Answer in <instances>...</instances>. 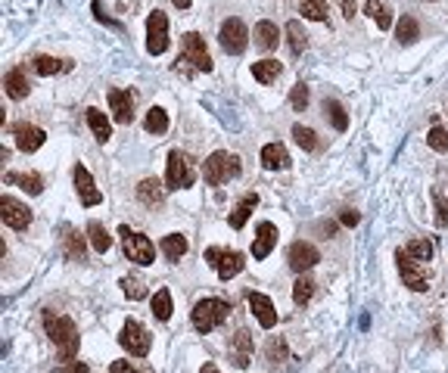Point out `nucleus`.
<instances>
[{"instance_id":"46","label":"nucleus","mask_w":448,"mask_h":373,"mask_svg":"<svg viewBox=\"0 0 448 373\" xmlns=\"http://www.w3.org/2000/svg\"><path fill=\"white\" fill-rule=\"evenodd\" d=\"M109 373H153V370H149V367H134L131 361H113Z\"/></svg>"},{"instance_id":"43","label":"nucleus","mask_w":448,"mask_h":373,"mask_svg":"<svg viewBox=\"0 0 448 373\" xmlns=\"http://www.w3.org/2000/svg\"><path fill=\"white\" fill-rule=\"evenodd\" d=\"M153 314H156V321H168L171 317V292L168 290H159L153 295Z\"/></svg>"},{"instance_id":"16","label":"nucleus","mask_w":448,"mask_h":373,"mask_svg":"<svg viewBox=\"0 0 448 373\" xmlns=\"http://www.w3.org/2000/svg\"><path fill=\"white\" fill-rule=\"evenodd\" d=\"M13 137H16V150L19 153H35V150H41L44 146V140L47 134L38 124H25V122H19V124H13Z\"/></svg>"},{"instance_id":"40","label":"nucleus","mask_w":448,"mask_h":373,"mask_svg":"<svg viewBox=\"0 0 448 373\" xmlns=\"http://www.w3.org/2000/svg\"><path fill=\"white\" fill-rule=\"evenodd\" d=\"M299 10H302V16L311 22H327V0H302Z\"/></svg>"},{"instance_id":"5","label":"nucleus","mask_w":448,"mask_h":373,"mask_svg":"<svg viewBox=\"0 0 448 373\" xmlns=\"http://www.w3.org/2000/svg\"><path fill=\"white\" fill-rule=\"evenodd\" d=\"M119 237H122V252H125V259H128V261L144 264V268L156 261V246H153V239H149V237L131 230L128 224H122V227H119Z\"/></svg>"},{"instance_id":"25","label":"nucleus","mask_w":448,"mask_h":373,"mask_svg":"<svg viewBox=\"0 0 448 373\" xmlns=\"http://www.w3.org/2000/svg\"><path fill=\"white\" fill-rule=\"evenodd\" d=\"M280 72H284V66H280L277 59H258V62H253V78H255L258 84L277 81Z\"/></svg>"},{"instance_id":"9","label":"nucleus","mask_w":448,"mask_h":373,"mask_svg":"<svg viewBox=\"0 0 448 373\" xmlns=\"http://www.w3.org/2000/svg\"><path fill=\"white\" fill-rule=\"evenodd\" d=\"M147 50L153 57L168 50V19H165L162 10H153L147 16Z\"/></svg>"},{"instance_id":"13","label":"nucleus","mask_w":448,"mask_h":373,"mask_svg":"<svg viewBox=\"0 0 448 373\" xmlns=\"http://www.w3.org/2000/svg\"><path fill=\"white\" fill-rule=\"evenodd\" d=\"M72 184H75L78 196H81V206H84V208L100 206V202H103V193L97 190V184H93V177H91V171L84 168V165H75V168H72Z\"/></svg>"},{"instance_id":"6","label":"nucleus","mask_w":448,"mask_h":373,"mask_svg":"<svg viewBox=\"0 0 448 373\" xmlns=\"http://www.w3.org/2000/svg\"><path fill=\"white\" fill-rule=\"evenodd\" d=\"M193 181H196L193 159L180 150H171L168 165H165V184H168L171 190H187V186H193Z\"/></svg>"},{"instance_id":"11","label":"nucleus","mask_w":448,"mask_h":373,"mask_svg":"<svg viewBox=\"0 0 448 373\" xmlns=\"http://www.w3.org/2000/svg\"><path fill=\"white\" fill-rule=\"evenodd\" d=\"M119 342H122L125 352L134 355V357H147L149 355V333L137 321H125L122 333H119Z\"/></svg>"},{"instance_id":"21","label":"nucleus","mask_w":448,"mask_h":373,"mask_svg":"<svg viewBox=\"0 0 448 373\" xmlns=\"http://www.w3.org/2000/svg\"><path fill=\"white\" fill-rule=\"evenodd\" d=\"M4 88H6V97L10 100H25L31 84L25 78V69H10V72L4 75Z\"/></svg>"},{"instance_id":"24","label":"nucleus","mask_w":448,"mask_h":373,"mask_svg":"<svg viewBox=\"0 0 448 373\" xmlns=\"http://www.w3.org/2000/svg\"><path fill=\"white\" fill-rule=\"evenodd\" d=\"M255 206H258V193H243V199L234 206V212H231V227L240 230L243 224L249 221V215H253Z\"/></svg>"},{"instance_id":"17","label":"nucleus","mask_w":448,"mask_h":373,"mask_svg":"<svg viewBox=\"0 0 448 373\" xmlns=\"http://www.w3.org/2000/svg\"><path fill=\"white\" fill-rule=\"evenodd\" d=\"M109 112L119 124L134 122V93L128 90H109Z\"/></svg>"},{"instance_id":"48","label":"nucleus","mask_w":448,"mask_h":373,"mask_svg":"<svg viewBox=\"0 0 448 373\" xmlns=\"http://www.w3.org/2000/svg\"><path fill=\"white\" fill-rule=\"evenodd\" d=\"M340 221L345 224V227H355V224L361 221V215H358V212H352V208H345V212L340 215Z\"/></svg>"},{"instance_id":"47","label":"nucleus","mask_w":448,"mask_h":373,"mask_svg":"<svg viewBox=\"0 0 448 373\" xmlns=\"http://www.w3.org/2000/svg\"><path fill=\"white\" fill-rule=\"evenodd\" d=\"M433 202H436V224H439V227H445V218H448V206H445V199L439 196V190H433Z\"/></svg>"},{"instance_id":"1","label":"nucleus","mask_w":448,"mask_h":373,"mask_svg":"<svg viewBox=\"0 0 448 373\" xmlns=\"http://www.w3.org/2000/svg\"><path fill=\"white\" fill-rule=\"evenodd\" d=\"M44 330H47V336H50L53 345H57L59 361L72 364V357L78 355V326H75L72 317L47 311V314H44Z\"/></svg>"},{"instance_id":"50","label":"nucleus","mask_w":448,"mask_h":373,"mask_svg":"<svg viewBox=\"0 0 448 373\" xmlns=\"http://www.w3.org/2000/svg\"><path fill=\"white\" fill-rule=\"evenodd\" d=\"M66 373H91V370H88V364L72 361V364H66Z\"/></svg>"},{"instance_id":"12","label":"nucleus","mask_w":448,"mask_h":373,"mask_svg":"<svg viewBox=\"0 0 448 373\" xmlns=\"http://www.w3.org/2000/svg\"><path fill=\"white\" fill-rule=\"evenodd\" d=\"M0 218H4V224L10 230H25L35 215H31V208L25 206V202H19L13 196H4L0 199Z\"/></svg>"},{"instance_id":"18","label":"nucleus","mask_w":448,"mask_h":373,"mask_svg":"<svg viewBox=\"0 0 448 373\" xmlns=\"http://www.w3.org/2000/svg\"><path fill=\"white\" fill-rule=\"evenodd\" d=\"M62 255H66L69 261H84V255H88V239L81 237L75 227H69V224H62Z\"/></svg>"},{"instance_id":"8","label":"nucleus","mask_w":448,"mask_h":373,"mask_svg":"<svg viewBox=\"0 0 448 373\" xmlns=\"http://www.w3.org/2000/svg\"><path fill=\"white\" fill-rule=\"evenodd\" d=\"M206 261L215 268V274L222 280H231L237 277L243 268H246V259H243V252L237 249H218V246H209L206 249Z\"/></svg>"},{"instance_id":"22","label":"nucleus","mask_w":448,"mask_h":373,"mask_svg":"<svg viewBox=\"0 0 448 373\" xmlns=\"http://www.w3.org/2000/svg\"><path fill=\"white\" fill-rule=\"evenodd\" d=\"M262 165L268 168V171H284L289 168V153H287V146L284 143H268L262 150Z\"/></svg>"},{"instance_id":"29","label":"nucleus","mask_w":448,"mask_h":373,"mask_svg":"<svg viewBox=\"0 0 448 373\" xmlns=\"http://www.w3.org/2000/svg\"><path fill=\"white\" fill-rule=\"evenodd\" d=\"M4 181L6 184H19L25 193H31V196H38V193L44 190V177L38 174V171H28V174H6Z\"/></svg>"},{"instance_id":"36","label":"nucleus","mask_w":448,"mask_h":373,"mask_svg":"<svg viewBox=\"0 0 448 373\" xmlns=\"http://www.w3.org/2000/svg\"><path fill=\"white\" fill-rule=\"evenodd\" d=\"M367 16H371V19H374L383 31L392 28V10H389L386 4H383V0H367Z\"/></svg>"},{"instance_id":"51","label":"nucleus","mask_w":448,"mask_h":373,"mask_svg":"<svg viewBox=\"0 0 448 373\" xmlns=\"http://www.w3.org/2000/svg\"><path fill=\"white\" fill-rule=\"evenodd\" d=\"M200 373H222V370H218L212 361H206V364H202V367H200Z\"/></svg>"},{"instance_id":"32","label":"nucleus","mask_w":448,"mask_h":373,"mask_svg":"<svg viewBox=\"0 0 448 373\" xmlns=\"http://www.w3.org/2000/svg\"><path fill=\"white\" fill-rule=\"evenodd\" d=\"M144 128L149 131V134H165V131H168V112H165L162 106H153L147 112V119H144Z\"/></svg>"},{"instance_id":"35","label":"nucleus","mask_w":448,"mask_h":373,"mask_svg":"<svg viewBox=\"0 0 448 373\" xmlns=\"http://www.w3.org/2000/svg\"><path fill=\"white\" fill-rule=\"evenodd\" d=\"M287 37H289V50L296 53H305L309 50V35L302 31V25H299V19H293V22H287Z\"/></svg>"},{"instance_id":"31","label":"nucleus","mask_w":448,"mask_h":373,"mask_svg":"<svg viewBox=\"0 0 448 373\" xmlns=\"http://www.w3.org/2000/svg\"><path fill=\"white\" fill-rule=\"evenodd\" d=\"M396 37H398V44L411 47V44L420 37V25H418V19H414V16H402V22L396 25Z\"/></svg>"},{"instance_id":"26","label":"nucleus","mask_w":448,"mask_h":373,"mask_svg":"<svg viewBox=\"0 0 448 373\" xmlns=\"http://www.w3.org/2000/svg\"><path fill=\"white\" fill-rule=\"evenodd\" d=\"M187 249H190V246H187V237H184V233H168V237L162 239V252H165V259L175 261V264L187 255Z\"/></svg>"},{"instance_id":"44","label":"nucleus","mask_w":448,"mask_h":373,"mask_svg":"<svg viewBox=\"0 0 448 373\" xmlns=\"http://www.w3.org/2000/svg\"><path fill=\"white\" fill-rule=\"evenodd\" d=\"M427 143H430V150H436V153H448V131L433 124L427 134Z\"/></svg>"},{"instance_id":"30","label":"nucleus","mask_w":448,"mask_h":373,"mask_svg":"<svg viewBox=\"0 0 448 373\" xmlns=\"http://www.w3.org/2000/svg\"><path fill=\"white\" fill-rule=\"evenodd\" d=\"M277 25L274 22H258L255 25V47L258 50H274L277 47Z\"/></svg>"},{"instance_id":"27","label":"nucleus","mask_w":448,"mask_h":373,"mask_svg":"<svg viewBox=\"0 0 448 373\" xmlns=\"http://www.w3.org/2000/svg\"><path fill=\"white\" fill-rule=\"evenodd\" d=\"M289 357V348H287V339L284 336H271L265 342V361L271 364V367H277V364H284Z\"/></svg>"},{"instance_id":"7","label":"nucleus","mask_w":448,"mask_h":373,"mask_svg":"<svg viewBox=\"0 0 448 373\" xmlns=\"http://www.w3.org/2000/svg\"><path fill=\"white\" fill-rule=\"evenodd\" d=\"M396 261H398V274H402V283L408 286L411 292H427L430 290V274H427V264L411 259L405 249L396 252Z\"/></svg>"},{"instance_id":"10","label":"nucleus","mask_w":448,"mask_h":373,"mask_svg":"<svg viewBox=\"0 0 448 373\" xmlns=\"http://www.w3.org/2000/svg\"><path fill=\"white\" fill-rule=\"evenodd\" d=\"M218 41H222L224 53L240 57V53L246 50V44H249V31H246V25H243L240 19H224L222 31H218Z\"/></svg>"},{"instance_id":"14","label":"nucleus","mask_w":448,"mask_h":373,"mask_svg":"<svg viewBox=\"0 0 448 373\" xmlns=\"http://www.w3.org/2000/svg\"><path fill=\"white\" fill-rule=\"evenodd\" d=\"M287 261H289V268L296 271V274H305V271H311L314 264L321 261V252L314 249L311 243H305V239H299V243L289 246V252H287Z\"/></svg>"},{"instance_id":"42","label":"nucleus","mask_w":448,"mask_h":373,"mask_svg":"<svg viewBox=\"0 0 448 373\" xmlns=\"http://www.w3.org/2000/svg\"><path fill=\"white\" fill-rule=\"evenodd\" d=\"M405 252L411 255V259H418V261H430L433 259V243H430V239H411V243L405 246Z\"/></svg>"},{"instance_id":"37","label":"nucleus","mask_w":448,"mask_h":373,"mask_svg":"<svg viewBox=\"0 0 448 373\" xmlns=\"http://www.w3.org/2000/svg\"><path fill=\"white\" fill-rule=\"evenodd\" d=\"M122 290L131 302H140V299H147V280L137 274H128V277H122Z\"/></svg>"},{"instance_id":"34","label":"nucleus","mask_w":448,"mask_h":373,"mask_svg":"<svg viewBox=\"0 0 448 373\" xmlns=\"http://www.w3.org/2000/svg\"><path fill=\"white\" fill-rule=\"evenodd\" d=\"M66 69H72V62L57 59V57H38V59H35V72L41 75V78H50V75H57V72H66Z\"/></svg>"},{"instance_id":"4","label":"nucleus","mask_w":448,"mask_h":373,"mask_svg":"<svg viewBox=\"0 0 448 373\" xmlns=\"http://www.w3.org/2000/svg\"><path fill=\"white\" fill-rule=\"evenodd\" d=\"M243 171L240 165V155L237 153H227V150H218L212 153L206 162H202V177H206L209 186H222L227 181H234Z\"/></svg>"},{"instance_id":"28","label":"nucleus","mask_w":448,"mask_h":373,"mask_svg":"<svg viewBox=\"0 0 448 373\" xmlns=\"http://www.w3.org/2000/svg\"><path fill=\"white\" fill-rule=\"evenodd\" d=\"M88 124H91V131H93V137L100 140V143H106L109 137H113V124H109V119L103 112H100V109H88Z\"/></svg>"},{"instance_id":"53","label":"nucleus","mask_w":448,"mask_h":373,"mask_svg":"<svg viewBox=\"0 0 448 373\" xmlns=\"http://www.w3.org/2000/svg\"><path fill=\"white\" fill-rule=\"evenodd\" d=\"M445 206H448V202H445Z\"/></svg>"},{"instance_id":"3","label":"nucleus","mask_w":448,"mask_h":373,"mask_svg":"<svg viewBox=\"0 0 448 373\" xmlns=\"http://www.w3.org/2000/svg\"><path fill=\"white\" fill-rule=\"evenodd\" d=\"M227 314H231V302H224V299H200L193 305L190 311V324H193V330L196 333H212V330H218L224 321H227Z\"/></svg>"},{"instance_id":"45","label":"nucleus","mask_w":448,"mask_h":373,"mask_svg":"<svg viewBox=\"0 0 448 373\" xmlns=\"http://www.w3.org/2000/svg\"><path fill=\"white\" fill-rule=\"evenodd\" d=\"M289 106H293L296 112H305V106H309V88H305L302 81L293 84V90H289Z\"/></svg>"},{"instance_id":"15","label":"nucleus","mask_w":448,"mask_h":373,"mask_svg":"<svg viewBox=\"0 0 448 373\" xmlns=\"http://www.w3.org/2000/svg\"><path fill=\"white\" fill-rule=\"evenodd\" d=\"M246 305L255 314V321H258L262 330H274V324H277V311H274V302L268 299V295H265V292H249Z\"/></svg>"},{"instance_id":"39","label":"nucleus","mask_w":448,"mask_h":373,"mask_svg":"<svg viewBox=\"0 0 448 373\" xmlns=\"http://www.w3.org/2000/svg\"><path fill=\"white\" fill-rule=\"evenodd\" d=\"M324 112L330 115V122H333L336 131H345L349 128V115H345V109L340 100H324Z\"/></svg>"},{"instance_id":"49","label":"nucleus","mask_w":448,"mask_h":373,"mask_svg":"<svg viewBox=\"0 0 448 373\" xmlns=\"http://www.w3.org/2000/svg\"><path fill=\"white\" fill-rule=\"evenodd\" d=\"M340 6H343V16H345V19H352V16L358 13V10H355V0H340Z\"/></svg>"},{"instance_id":"2","label":"nucleus","mask_w":448,"mask_h":373,"mask_svg":"<svg viewBox=\"0 0 448 373\" xmlns=\"http://www.w3.org/2000/svg\"><path fill=\"white\" fill-rule=\"evenodd\" d=\"M180 59L175 62V72L184 75V78H193L196 72H212V57L206 50V44H202V37L196 35V31H187L184 37H180Z\"/></svg>"},{"instance_id":"33","label":"nucleus","mask_w":448,"mask_h":373,"mask_svg":"<svg viewBox=\"0 0 448 373\" xmlns=\"http://www.w3.org/2000/svg\"><path fill=\"white\" fill-rule=\"evenodd\" d=\"M88 239H91V246L97 249L100 255L109 252V246H113V237H109V230H106L100 221H91V224H88Z\"/></svg>"},{"instance_id":"41","label":"nucleus","mask_w":448,"mask_h":373,"mask_svg":"<svg viewBox=\"0 0 448 373\" xmlns=\"http://www.w3.org/2000/svg\"><path fill=\"white\" fill-rule=\"evenodd\" d=\"M293 140L299 146H302L305 153H314L318 150V134H314L311 128H305V124H293Z\"/></svg>"},{"instance_id":"19","label":"nucleus","mask_w":448,"mask_h":373,"mask_svg":"<svg viewBox=\"0 0 448 373\" xmlns=\"http://www.w3.org/2000/svg\"><path fill=\"white\" fill-rule=\"evenodd\" d=\"M227 352H231V361L237 364V367H249V361H253V336H249V330H237L227 342Z\"/></svg>"},{"instance_id":"23","label":"nucleus","mask_w":448,"mask_h":373,"mask_svg":"<svg viewBox=\"0 0 448 373\" xmlns=\"http://www.w3.org/2000/svg\"><path fill=\"white\" fill-rule=\"evenodd\" d=\"M137 199L144 202V206H162V202H165V186L156 181V177H144V181L137 184Z\"/></svg>"},{"instance_id":"52","label":"nucleus","mask_w":448,"mask_h":373,"mask_svg":"<svg viewBox=\"0 0 448 373\" xmlns=\"http://www.w3.org/2000/svg\"><path fill=\"white\" fill-rule=\"evenodd\" d=\"M171 4H175L178 10H190V4H193V0H171Z\"/></svg>"},{"instance_id":"38","label":"nucleus","mask_w":448,"mask_h":373,"mask_svg":"<svg viewBox=\"0 0 448 373\" xmlns=\"http://www.w3.org/2000/svg\"><path fill=\"white\" fill-rule=\"evenodd\" d=\"M311 295H314V280L299 274V280L293 283V302L302 308V305H309V302H311Z\"/></svg>"},{"instance_id":"20","label":"nucleus","mask_w":448,"mask_h":373,"mask_svg":"<svg viewBox=\"0 0 448 373\" xmlns=\"http://www.w3.org/2000/svg\"><path fill=\"white\" fill-rule=\"evenodd\" d=\"M277 246V227H274L271 221H262L255 227V243H253V259L262 261L271 255V249Z\"/></svg>"}]
</instances>
